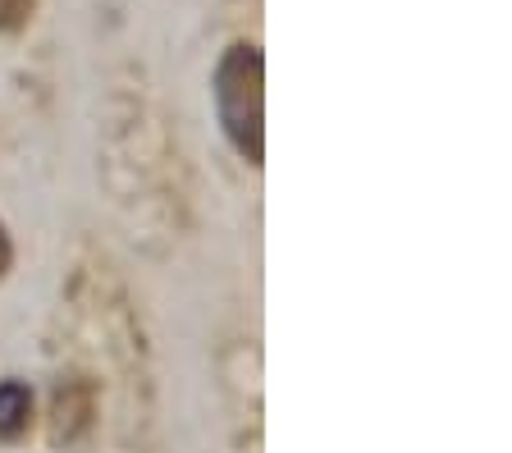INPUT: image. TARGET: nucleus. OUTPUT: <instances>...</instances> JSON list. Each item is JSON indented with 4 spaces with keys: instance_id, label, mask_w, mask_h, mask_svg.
<instances>
[{
    "instance_id": "nucleus-1",
    "label": "nucleus",
    "mask_w": 512,
    "mask_h": 453,
    "mask_svg": "<svg viewBox=\"0 0 512 453\" xmlns=\"http://www.w3.org/2000/svg\"><path fill=\"white\" fill-rule=\"evenodd\" d=\"M211 97L224 138L247 165L266 156V60L252 42H234L211 74Z\"/></svg>"
},
{
    "instance_id": "nucleus-2",
    "label": "nucleus",
    "mask_w": 512,
    "mask_h": 453,
    "mask_svg": "<svg viewBox=\"0 0 512 453\" xmlns=\"http://www.w3.org/2000/svg\"><path fill=\"white\" fill-rule=\"evenodd\" d=\"M28 417H32V394L19 380H5L0 385V440H19L28 431Z\"/></svg>"
},
{
    "instance_id": "nucleus-3",
    "label": "nucleus",
    "mask_w": 512,
    "mask_h": 453,
    "mask_svg": "<svg viewBox=\"0 0 512 453\" xmlns=\"http://www.w3.org/2000/svg\"><path fill=\"white\" fill-rule=\"evenodd\" d=\"M28 14H32V0H0V33L19 28Z\"/></svg>"
},
{
    "instance_id": "nucleus-4",
    "label": "nucleus",
    "mask_w": 512,
    "mask_h": 453,
    "mask_svg": "<svg viewBox=\"0 0 512 453\" xmlns=\"http://www.w3.org/2000/svg\"><path fill=\"white\" fill-rule=\"evenodd\" d=\"M10 261H14V248H10V234H5V225H0V275L10 270Z\"/></svg>"
}]
</instances>
